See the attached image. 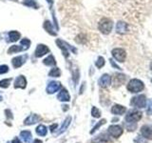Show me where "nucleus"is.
Listing matches in <instances>:
<instances>
[{"mask_svg": "<svg viewBox=\"0 0 152 143\" xmlns=\"http://www.w3.org/2000/svg\"><path fill=\"white\" fill-rule=\"evenodd\" d=\"M141 133L145 138L152 139V128L150 126H147V125L142 126L141 129Z\"/></svg>", "mask_w": 152, "mask_h": 143, "instance_id": "obj_16", "label": "nucleus"}, {"mask_svg": "<svg viewBox=\"0 0 152 143\" xmlns=\"http://www.w3.org/2000/svg\"><path fill=\"white\" fill-rule=\"evenodd\" d=\"M108 133H109V135H110L111 136L118 138L119 136H122L123 129H122V127L118 126V125H112V126H110L108 128Z\"/></svg>", "mask_w": 152, "mask_h": 143, "instance_id": "obj_10", "label": "nucleus"}, {"mask_svg": "<svg viewBox=\"0 0 152 143\" xmlns=\"http://www.w3.org/2000/svg\"><path fill=\"white\" fill-rule=\"evenodd\" d=\"M47 2L50 5V8H51V6H52V3H53V0H47Z\"/></svg>", "mask_w": 152, "mask_h": 143, "instance_id": "obj_41", "label": "nucleus"}, {"mask_svg": "<svg viewBox=\"0 0 152 143\" xmlns=\"http://www.w3.org/2000/svg\"><path fill=\"white\" fill-rule=\"evenodd\" d=\"M107 121H106V119H102V120L101 121H99L98 122V124H97V125H95L94 126V128L92 129V130H91V132H90V133H93L95 131H96V130H98V128L99 127H101L102 125H103V124H104V123H106Z\"/></svg>", "mask_w": 152, "mask_h": 143, "instance_id": "obj_32", "label": "nucleus"}, {"mask_svg": "<svg viewBox=\"0 0 152 143\" xmlns=\"http://www.w3.org/2000/svg\"><path fill=\"white\" fill-rule=\"evenodd\" d=\"M1 100H2V97H0V101H1Z\"/></svg>", "mask_w": 152, "mask_h": 143, "instance_id": "obj_44", "label": "nucleus"}, {"mask_svg": "<svg viewBox=\"0 0 152 143\" xmlns=\"http://www.w3.org/2000/svg\"><path fill=\"white\" fill-rule=\"evenodd\" d=\"M128 31V26L126 22L124 21H119L116 25V32L120 35H125Z\"/></svg>", "mask_w": 152, "mask_h": 143, "instance_id": "obj_15", "label": "nucleus"}, {"mask_svg": "<svg viewBox=\"0 0 152 143\" xmlns=\"http://www.w3.org/2000/svg\"><path fill=\"white\" fill-rule=\"evenodd\" d=\"M56 44H57V46H58L62 51H63V54H64L65 57H68L69 56V51H68V49L71 50L73 52H76V49H75V48L71 47L66 42L61 40V39H57L56 40Z\"/></svg>", "mask_w": 152, "mask_h": 143, "instance_id": "obj_3", "label": "nucleus"}, {"mask_svg": "<svg viewBox=\"0 0 152 143\" xmlns=\"http://www.w3.org/2000/svg\"><path fill=\"white\" fill-rule=\"evenodd\" d=\"M136 141H139V143H145V141L142 139V138H141V137H137V139H136ZM138 143V142H137Z\"/></svg>", "mask_w": 152, "mask_h": 143, "instance_id": "obj_39", "label": "nucleus"}, {"mask_svg": "<svg viewBox=\"0 0 152 143\" xmlns=\"http://www.w3.org/2000/svg\"><path fill=\"white\" fill-rule=\"evenodd\" d=\"M91 114H92V116L93 117H100L101 116V112L99 111V109H97L96 107H93L92 110H91Z\"/></svg>", "mask_w": 152, "mask_h": 143, "instance_id": "obj_31", "label": "nucleus"}, {"mask_svg": "<svg viewBox=\"0 0 152 143\" xmlns=\"http://www.w3.org/2000/svg\"><path fill=\"white\" fill-rule=\"evenodd\" d=\"M9 72V67L7 65H1L0 66V74H4Z\"/></svg>", "mask_w": 152, "mask_h": 143, "instance_id": "obj_33", "label": "nucleus"}, {"mask_svg": "<svg viewBox=\"0 0 152 143\" xmlns=\"http://www.w3.org/2000/svg\"><path fill=\"white\" fill-rule=\"evenodd\" d=\"M57 99L60 100V101H69L70 95L66 89H62L61 92L58 94V95H57Z\"/></svg>", "mask_w": 152, "mask_h": 143, "instance_id": "obj_17", "label": "nucleus"}, {"mask_svg": "<svg viewBox=\"0 0 152 143\" xmlns=\"http://www.w3.org/2000/svg\"><path fill=\"white\" fill-rule=\"evenodd\" d=\"M126 80V76L124 74H114V81H113V84L115 86H120L121 84H123L124 82H125Z\"/></svg>", "mask_w": 152, "mask_h": 143, "instance_id": "obj_19", "label": "nucleus"}, {"mask_svg": "<svg viewBox=\"0 0 152 143\" xmlns=\"http://www.w3.org/2000/svg\"><path fill=\"white\" fill-rule=\"evenodd\" d=\"M44 29L45 30L50 33V35H56V32L54 31V29H53V27H52V25L50 24V22L49 21V20H46L45 21V23H44Z\"/></svg>", "mask_w": 152, "mask_h": 143, "instance_id": "obj_20", "label": "nucleus"}, {"mask_svg": "<svg viewBox=\"0 0 152 143\" xmlns=\"http://www.w3.org/2000/svg\"><path fill=\"white\" fill-rule=\"evenodd\" d=\"M20 136L26 143H30L31 141V133L30 131H23L20 133Z\"/></svg>", "mask_w": 152, "mask_h": 143, "instance_id": "obj_21", "label": "nucleus"}, {"mask_svg": "<svg viewBox=\"0 0 152 143\" xmlns=\"http://www.w3.org/2000/svg\"><path fill=\"white\" fill-rule=\"evenodd\" d=\"M70 121H71V117L70 116H68L66 118V120L64 121V123H63V125H62V127H61V129H60V131L57 133V135H60V133H64L66 130V128H68L69 126V124H70Z\"/></svg>", "mask_w": 152, "mask_h": 143, "instance_id": "obj_24", "label": "nucleus"}, {"mask_svg": "<svg viewBox=\"0 0 152 143\" xmlns=\"http://www.w3.org/2000/svg\"><path fill=\"white\" fill-rule=\"evenodd\" d=\"M126 88L130 93H139L144 90L145 85L139 79H131L129 82H128Z\"/></svg>", "mask_w": 152, "mask_h": 143, "instance_id": "obj_2", "label": "nucleus"}, {"mask_svg": "<svg viewBox=\"0 0 152 143\" xmlns=\"http://www.w3.org/2000/svg\"><path fill=\"white\" fill-rule=\"evenodd\" d=\"M11 81H12V78H6V79L0 80V88H3V89L8 88L10 84H11Z\"/></svg>", "mask_w": 152, "mask_h": 143, "instance_id": "obj_28", "label": "nucleus"}, {"mask_svg": "<svg viewBox=\"0 0 152 143\" xmlns=\"http://www.w3.org/2000/svg\"><path fill=\"white\" fill-rule=\"evenodd\" d=\"M28 59V55H19V56H15L14 58H12V64L13 66V68H20V67L26 63V61Z\"/></svg>", "mask_w": 152, "mask_h": 143, "instance_id": "obj_7", "label": "nucleus"}, {"mask_svg": "<svg viewBox=\"0 0 152 143\" xmlns=\"http://www.w3.org/2000/svg\"><path fill=\"white\" fill-rule=\"evenodd\" d=\"M40 120H41V116H38V114H31L30 116H28L25 119L24 124H25V125H32V124H35L37 122H39Z\"/></svg>", "mask_w": 152, "mask_h": 143, "instance_id": "obj_12", "label": "nucleus"}, {"mask_svg": "<svg viewBox=\"0 0 152 143\" xmlns=\"http://www.w3.org/2000/svg\"><path fill=\"white\" fill-rule=\"evenodd\" d=\"M147 114L152 116V99L149 100L148 102V107H147Z\"/></svg>", "mask_w": 152, "mask_h": 143, "instance_id": "obj_34", "label": "nucleus"}, {"mask_svg": "<svg viewBox=\"0 0 152 143\" xmlns=\"http://www.w3.org/2000/svg\"><path fill=\"white\" fill-rule=\"evenodd\" d=\"M111 84V76L108 74H103L102 77L99 79V85L103 88H107Z\"/></svg>", "mask_w": 152, "mask_h": 143, "instance_id": "obj_13", "label": "nucleus"}, {"mask_svg": "<svg viewBox=\"0 0 152 143\" xmlns=\"http://www.w3.org/2000/svg\"><path fill=\"white\" fill-rule=\"evenodd\" d=\"M13 1H16V0H13Z\"/></svg>", "mask_w": 152, "mask_h": 143, "instance_id": "obj_45", "label": "nucleus"}, {"mask_svg": "<svg viewBox=\"0 0 152 143\" xmlns=\"http://www.w3.org/2000/svg\"><path fill=\"white\" fill-rule=\"evenodd\" d=\"M24 51V48L20 45V46H18V45H12L9 48V50H8V54L9 55H12V54H16V52H22Z\"/></svg>", "mask_w": 152, "mask_h": 143, "instance_id": "obj_22", "label": "nucleus"}, {"mask_svg": "<svg viewBox=\"0 0 152 143\" xmlns=\"http://www.w3.org/2000/svg\"><path fill=\"white\" fill-rule=\"evenodd\" d=\"M12 143H21V141L18 139V138H15V139H13Z\"/></svg>", "mask_w": 152, "mask_h": 143, "instance_id": "obj_40", "label": "nucleus"}, {"mask_svg": "<svg viewBox=\"0 0 152 143\" xmlns=\"http://www.w3.org/2000/svg\"><path fill=\"white\" fill-rule=\"evenodd\" d=\"M131 105L137 108H144L145 107L146 104V99L145 95H138L131 99Z\"/></svg>", "mask_w": 152, "mask_h": 143, "instance_id": "obj_6", "label": "nucleus"}, {"mask_svg": "<svg viewBox=\"0 0 152 143\" xmlns=\"http://www.w3.org/2000/svg\"><path fill=\"white\" fill-rule=\"evenodd\" d=\"M110 64H111V65H112L113 67H115L116 69H121L120 67H118V66H117V65H116L115 63H114V61H113V60H111V59H110Z\"/></svg>", "mask_w": 152, "mask_h": 143, "instance_id": "obj_37", "label": "nucleus"}, {"mask_svg": "<svg viewBox=\"0 0 152 143\" xmlns=\"http://www.w3.org/2000/svg\"><path fill=\"white\" fill-rule=\"evenodd\" d=\"M91 143H104V141H103V140H101V139H100V138L98 137L97 139L93 140V141H92Z\"/></svg>", "mask_w": 152, "mask_h": 143, "instance_id": "obj_36", "label": "nucleus"}, {"mask_svg": "<svg viewBox=\"0 0 152 143\" xmlns=\"http://www.w3.org/2000/svg\"><path fill=\"white\" fill-rule=\"evenodd\" d=\"M112 55L118 62H125L126 57V52L124 49L121 48H116V49L112 50Z\"/></svg>", "mask_w": 152, "mask_h": 143, "instance_id": "obj_4", "label": "nucleus"}, {"mask_svg": "<svg viewBox=\"0 0 152 143\" xmlns=\"http://www.w3.org/2000/svg\"><path fill=\"white\" fill-rule=\"evenodd\" d=\"M33 143H42V141H41V140H39V139H35V140H34V142H33Z\"/></svg>", "mask_w": 152, "mask_h": 143, "instance_id": "obj_42", "label": "nucleus"}, {"mask_svg": "<svg viewBox=\"0 0 152 143\" xmlns=\"http://www.w3.org/2000/svg\"><path fill=\"white\" fill-rule=\"evenodd\" d=\"M5 113L7 114V117H9V118H11V119H12L13 118V116H12V112L10 111V110H6L5 111Z\"/></svg>", "mask_w": 152, "mask_h": 143, "instance_id": "obj_35", "label": "nucleus"}, {"mask_svg": "<svg viewBox=\"0 0 152 143\" xmlns=\"http://www.w3.org/2000/svg\"><path fill=\"white\" fill-rule=\"evenodd\" d=\"M27 87V79L25 76L19 75L18 77L14 81V88H20V89H25Z\"/></svg>", "mask_w": 152, "mask_h": 143, "instance_id": "obj_11", "label": "nucleus"}, {"mask_svg": "<svg viewBox=\"0 0 152 143\" xmlns=\"http://www.w3.org/2000/svg\"><path fill=\"white\" fill-rule=\"evenodd\" d=\"M47 132H48V130H47L46 126H44V125H39L36 128L37 135L40 136H45L47 135Z\"/></svg>", "mask_w": 152, "mask_h": 143, "instance_id": "obj_26", "label": "nucleus"}, {"mask_svg": "<svg viewBox=\"0 0 152 143\" xmlns=\"http://www.w3.org/2000/svg\"><path fill=\"white\" fill-rule=\"evenodd\" d=\"M23 4L25 6H28L30 8H33V9H38L39 6L36 2V0H23Z\"/></svg>", "mask_w": 152, "mask_h": 143, "instance_id": "obj_25", "label": "nucleus"}, {"mask_svg": "<svg viewBox=\"0 0 152 143\" xmlns=\"http://www.w3.org/2000/svg\"><path fill=\"white\" fill-rule=\"evenodd\" d=\"M112 27H113L112 20L109 18H107V17L101 19L99 22V25H98L99 30L101 31V32L104 33V35H108V33L111 32Z\"/></svg>", "mask_w": 152, "mask_h": 143, "instance_id": "obj_1", "label": "nucleus"}, {"mask_svg": "<svg viewBox=\"0 0 152 143\" xmlns=\"http://www.w3.org/2000/svg\"><path fill=\"white\" fill-rule=\"evenodd\" d=\"M49 75L51 76V77H59L61 75V71L59 68H53L50 70V72L49 73Z\"/></svg>", "mask_w": 152, "mask_h": 143, "instance_id": "obj_27", "label": "nucleus"}, {"mask_svg": "<svg viewBox=\"0 0 152 143\" xmlns=\"http://www.w3.org/2000/svg\"><path fill=\"white\" fill-rule=\"evenodd\" d=\"M57 128V124H53V125H51L50 126V132H53L54 131V129H56Z\"/></svg>", "mask_w": 152, "mask_h": 143, "instance_id": "obj_38", "label": "nucleus"}, {"mask_svg": "<svg viewBox=\"0 0 152 143\" xmlns=\"http://www.w3.org/2000/svg\"><path fill=\"white\" fill-rule=\"evenodd\" d=\"M141 118H142V113L139 111L132 110V111H129L127 113L126 116V120L127 122H137L141 120Z\"/></svg>", "mask_w": 152, "mask_h": 143, "instance_id": "obj_5", "label": "nucleus"}, {"mask_svg": "<svg viewBox=\"0 0 152 143\" xmlns=\"http://www.w3.org/2000/svg\"><path fill=\"white\" fill-rule=\"evenodd\" d=\"M95 65H96V67L97 68H102V67L104 65V57H102V56H99L98 57V59H97V61L95 62Z\"/></svg>", "mask_w": 152, "mask_h": 143, "instance_id": "obj_30", "label": "nucleus"}, {"mask_svg": "<svg viewBox=\"0 0 152 143\" xmlns=\"http://www.w3.org/2000/svg\"><path fill=\"white\" fill-rule=\"evenodd\" d=\"M59 89H61V83L58 82V81H50V82L48 84L47 86V93L48 94H54L55 92H57Z\"/></svg>", "mask_w": 152, "mask_h": 143, "instance_id": "obj_9", "label": "nucleus"}, {"mask_svg": "<svg viewBox=\"0 0 152 143\" xmlns=\"http://www.w3.org/2000/svg\"><path fill=\"white\" fill-rule=\"evenodd\" d=\"M126 111V109L122 106V105H114L111 108V113L114 114H125Z\"/></svg>", "mask_w": 152, "mask_h": 143, "instance_id": "obj_18", "label": "nucleus"}, {"mask_svg": "<svg viewBox=\"0 0 152 143\" xmlns=\"http://www.w3.org/2000/svg\"><path fill=\"white\" fill-rule=\"evenodd\" d=\"M20 43H21V46L24 48V51L28 50V48H30V46H31V40L28 39V38H24V39L21 40Z\"/></svg>", "mask_w": 152, "mask_h": 143, "instance_id": "obj_29", "label": "nucleus"}, {"mask_svg": "<svg viewBox=\"0 0 152 143\" xmlns=\"http://www.w3.org/2000/svg\"><path fill=\"white\" fill-rule=\"evenodd\" d=\"M20 36V32H18L17 31H11L7 33V42H16Z\"/></svg>", "mask_w": 152, "mask_h": 143, "instance_id": "obj_14", "label": "nucleus"}, {"mask_svg": "<svg viewBox=\"0 0 152 143\" xmlns=\"http://www.w3.org/2000/svg\"><path fill=\"white\" fill-rule=\"evenodd\" d=\"M150 69H151V71H152V62H151V64H150Z\"/></svg>", "mask_w": 152, "mask_h": 143, "instance_id": "obj_43", "label": "nucleus"}, {"mask_svg": "<svg viewBox=\"0 0 152 143\" xmlns=\"http://www.w3.org/2000/svg\"><path fill=\"white\" fill-rule=\"evenodd\" d=\"M48 52H50L49 47L46 46L45 44H38L34 52V55L36 57H42L43 55L48 54Z\"/></svg>", "mask_w": 152, "mask_h": 143, "instance_id": "obj_8", "label": "nucleus"}, {"mask_svg": "<svg viewBox=\"0 0 152 143\" xmlns=\"http://www.w3.org/2000/svg\"><path fill=\"white\" fill-rule=\"evenodd\" d=\"M43 63L47 66H54L56 64V61H55L54 56L52 55H50L47 58H45L44 60H43Z\"/></svg>", "mask_w": 152, "mask_h": 143, "instance_id": "obj_23", "label": "nucleus"}]
</instances>
